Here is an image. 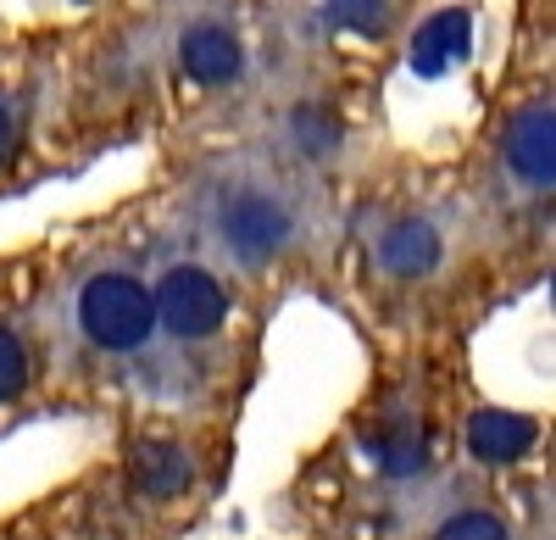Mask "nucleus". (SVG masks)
Instances as JSON below:
<instances>
[{
	"instance_id": "f257e3e1",
	"label": "nucleus",
	"mask_w": 556,
	"mask_h": 540,
	"mask_svg": "<svg viewBox=\"0 0 556 540\" xmlns=\"http://www.w3.org/2000/svg\"><path fill=\"white\" fill-rule=\"evenodd\" d=\"M217 240L240 262H273L295 240V212L273 185H228L217 196Z\"/></svg>"
},
{
	"instance_id": "f03ea898",
	"label": "nucleus",
	"mask_w": 556,
	"mask_h": 540,
	"mask_svg": "<svg viewBox=\"0 0 556 540\" xmlns=\"http://www.w3.org/2000/svg\"><path fill=\"white\" fill-rule=\"evenodd\" d=\"M78 329L101 351H139L156 335L151 285L134 274H96L78 290Z\"/></svg>"
},
{
	"instance_id": "7ed1b4c3",
	"label": "nucleus",
	"mask_w": 556,
	"mask_h": 540,
	"mask_svg": "<svg viewBox=\"0 0 556 540\" xmlns=\"http://www.w3.org/2000/svg\"><path fill=\"white\" fill-rule=\"evenodd\" d=\"M151 306H156V329L178 335V340H212L228 318V296L223 285L195 262H178L156 279L151 290Z\"/></svg>"
},
{
	"instance_id": "20e7f679",
	"label": "nucleus",
	"mask_w": 556,
	"mask_h": 540,
	"mask_svg": "<svg viewBox=\"0 0 556 540\" xmlns=\"http://www.w3.org/2000/svg\"><path fill=\"white\" fill-rule=\"evenodd\" d=\"M178 56H184V73H190L195 84H228L240 73V39H235L228 23L201 17V23H190V34H184Z\"/></svg>"
},
{
	"instance_id": "39448f33",
	"label": "nucleus",
	"mask_w": 556,
	"mask_h": 540,
	"mask_svg": "<svg viewBox=\"0 0 556 540\" xmlns=\"http://www.w3.org/2000/svg\"><path fill=\"white\" fill-rule=\"evenodd\" d=\"M506 162L529 190H551V101L518 112V123L506 128Z\"/></svg>"
},
{
	"instance_id": "423d86ee",
	"label": "nucleus",
	"mask_w": 556,
	"mask_h": 540,
	"mask_svg": "<svg viewBox=\"0 0 556 540\" xmlns=\"http://www.w3.org/2000/svg\"><path fill=\"white\" fill-rule=\"evenodd\" d=\"M128 468H134V485L146 490V497H178V490L195 479V463L178 440H139Z\"/></svg>"
},
{
	"instance_id": "0eeeda50",
	"label": "nucleus",
	"mask_w": 556,
	"mask_h": 540,
	"mask_svg": "<svg viewBox=\"0 0 556 540\" xmlns=\"http://www.w3.org/2000/svg\"><path fill=\"white\" fill-rule=\"evenodd\" d=\"M379 262L390 267L395 279H417V274H429V267L440 262V235L429 229V223H395L390 235H379Z\"/></svg>"
},
{
	"instance_id": "6e6552de",
	"label": "nucleus",
	"mask_w": 556,
	"mask_h": 540,
	"mask_svg": "<svg viewBox=\"0 0 556 540\" xmlns=\"http://www.w3.org/2000/svg\"><path fill=\"white\" fill-rule=\"evenodd\" d=\"M468 445H473V457H484V463H513V457H523L534 445V424L518 418V413H473Z\"/></svg>"
},
{
	"instance_id": "1a4fd4ad",
	"label": "nucleus",
	"mask_w": 556,
	"mask_h": 540,
	"mask_svg": "<svg viewBox=\"0 0 556 540\" xmlns=\"http://www.w3.org/2000/svg\"><path fill=\"white\" fill-rule=\"evenodd\" d=\"M374 463H379L384 474H417V468L429 463L424 429H417V424H390V429H379V435H374Z\"/></svg>"
},
{
	"instance_id": "9d476101",
	"label": "nucleus",
	"mask_w": 556,
	"mask_h": 540,
	"mask_svg": "<svg viewBox=\"0 0 556 540\" xmlns=\"http://www.w3.org/2000/svg\"><path fill=\"white\" fill-rule=\"evenodd\" d=\"M434 540H513V535H506V524H501L495 513H484V507H468V513L445 518V524L434 529Z\"/></svg>"
},
{
	"instance_id": "9b49d317",
	"label": "nucleus",
	"mask_w": 556,
	"mask_h": 540,
	"mask_svg": "<svg viewBox=\"0 0 556 540\" xmlns=\"http://www.w3.org/2000/svg\"><path fill=\"white\" fill-rule=\"evenodd\" d=\"M23 385H28V346L0 324V401L23 395Z\"/></svg>"
},
{
	"instance_id": "f8f14e48",
	"label": "nucleus",
	"mask_w": 556,
	"mask_h": 540,
	"mask_svg": "<svg viewBox=\"0 0 556 540\" xmlns=\"http://www.w3.org/2000/svg\"><path fill=\"white\" fill-rule=\"evenodd\" d=\"M334 12H340V23H351V28H379L384 12H390V0H334Z\"/></svg>"
},
{
	"instance_id": "ddd939ff",
	"label": "nucleus",
	"mask_w": 556,
	"mask_h": 540,
	"mask_svg": "<svg viewBox=\"0 0 556 540\" xmlns=\"http://www.w3.org/2000/svg\"><path fill=\"white\" fill-rule=\"evenodd\" d=\"M12 140H17V123H12V106L0 101V156L12 151Z\"/></svg>"
}]
</instances>
